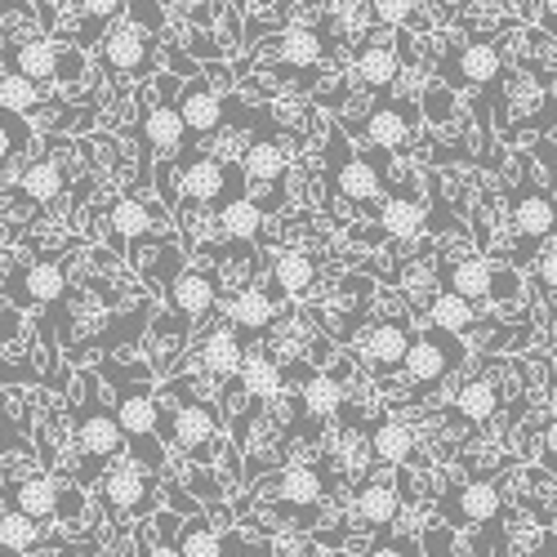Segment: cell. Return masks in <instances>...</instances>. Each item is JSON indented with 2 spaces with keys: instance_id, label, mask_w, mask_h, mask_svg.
Wrapping results in <instances>:
<instances>
[{
  "instance_id": "obj_35",
  "label": "cell",
  "mask_w": 557,
  "mask_h": 557,
  "mask_svg": "<svg viewBox=\"0 0 557 557\" xmlns=\"http://www.w3.org/2000/svg\"><path fill=\"white\" fill-rule=\"evenodd\" d=\"M276 495H282V504L312 508V504L321 499V473L308 469V463H295V469H286L282 482H276Z\"/></svg>"
},
{
  "instance_id": "obj_29",
  "label": "cell",
  "mask_w": 557,
  "mask_h": 557,
  "mask_svg": "<svg viewBox=\"0 0 557 557\" xmlns=\"http://www.w3.org/2000/svg\"><path fill=\"white\" fill-rule=\"evenodd\" d=\"M304 410L312 414V420H335L339 414V406H344V384H339V375H312L304 380Z\"/></svg>"
},
{
  "instance_id": "obj_16",
  "label": "cell",
  "mask_w": 557,
  "mask_h": 557,
  "mask_svg": "<svg viewBox=\"0 0 557 557\" xmlns=\"http://www.w3.org/2000/svg\"><path fill=\"white\" fill-rule=\"evenodd\" d=\"M352 513L366 527H393L397 513H401V495H397L393 482H366L352 499Z\"/></svg>"
},
{
  "instance_id": "obj_20",
  "label": "cell",
  "mask_w": 557,
  "mask_h": 557,
  "mask_svg": "<svg viewBox=\"0 0 557 557\" xmlns=\"http://www.w3.org/2000/svg\"><path fill=\"white\" fill-rule=\"evenodd\" d=\"M219 232L227 242H259L263 232V206L255 197H232L219 206Z\"/></svg>"
},
{
  "instance_id": "obj_3",
  "label": "cell",
  "mask_w": 557,
  "mask_h": 557,
  "mask_svg": "<svg viewBox=\"0 0 557 557\" xmlns=\"http://www.w3.org/2000/svg\"><path fill=\"white\" fill-rule=\"evenodd\" d=\"M214 437H219V410H214L210 401L188 397L183 406L170 410V442H174L178 450H188L193 459L210 455Z\"/></svg>"
},
{
  "instance_id": "obj_1",
  "label": "cell",
  "mask_w": 557,
  "mask_h": 557,
  "mask_svg": "<svg viewBox=\"0 0 557 557\" xmlns=\"http://www.w3.org/2000/svg\"><path fill=\"white\" fill-rule=\"evenodd\" d=\"M103 375L121 388V397H116V420H121L125 437L144 446L134 459H144L148 469H161V455H157V446H152V437H157V429H161V406L152 401V393H148L144 384H134V380L125 384L112 366H103ZM138 375H144V370H138Z\"/></svg>"
},
{
  "instance_id": "obj_11",
  "label": "cell",
  "mask_w": 557,
  "mask_h": 557,
  "mask_svg": "<svg viewBox=\"0 0 557 557\" xmlns=\"http://www.w3.org/2000/svg\"><path fill=\"white\" fill-rule=\"evenodd\" d=\"M59 504H63V486L54 478H45V473H27L18 482H10V508L23 518H54L59 513Z\"/></svg>"
},
{
  "instance_id": "obj_25",
  "label": "cell",
  "mask_w": 557,
  "mask_h": 557,
  "mask_svg": "<svg viewBox=\"0 0 557 557\" xmlns=\"http://www.w3.org/2000/svg\"><path fill=\"white\" fill-rule=\"evenodd\" d=\"M242 174L250 183H282L286 178V152L282 144H272V138H255L242 157Z\"/></svg>"
},
{
  "instance_id": "obj_5",
  "label": "cell",
  "mask_w": 557,
  "mask_h": 557,
  "mask_svg": "<svg viewBox=\"0 0 557 557\" xmlns=\"http://www.w3.org/2000/svg\"><path fill=\"white\" fill-rule=\"evenodd\" d=\"M76 446L85 459H116L121 446H125V429L116 420V410H103L99 401H89L81 414H76Z\"/></svg>"
},
{
  "instance_id": "obj_19",
  "label": "cell",
  "mask_w": 557,
  "mask_h": 557,
  "mask_svg": "<svg viewBox=\"0 0 557 557\" xmlns=\"http://www.w3.org/2000/svg\"><path fill=\"white\" fill-rule=\"evenodd\" d=\"M63 188H67V174H63V165H59L54 157L32 161V165L23 170V178H18V193H23L27 201H36V206L59 201V197H63Z\"/></svg>"
},
{
  "instance_id": "obj_6",
  "label": "cell",
  "mask_w": 557,
  "mask_h": 557,
  "mask_svg": "<svg viewBox=\"0 0 557 557\" xmlns=\"http://www.w3.org/2000/svg\"><path fill=\"white\" fill-rule=\"evenodd\" d=\"M103 495L108 504L116 508V513H144V508L152 504V473L144 459H116L112 473L103 478Z\"/></svg>"
},
{
  "instance_id": "obj_46",
  "label": "cell",
  "mask_w": 557,
  "mask_h": 557,
  "mask_svg": "<svg viewBox=\"0 0 557 557\" xmlns=\"http://www.w3.org/2000/svg\"><path fill=\"white\" fill-rule=\"evenodd\" d=\"M144 557H183V553H178V544H170V540H148V544H144Z\"/></svg>"
},
{
  "instance_id": "obj_36",
  "label": "cell",
  "mask_w": 557,
  "mask_h": 557,
  "mask_svg": "<svg viewBox=\"0 0 557 557\" xmlns=\"http://www.w3.org/2000/svg\"><path fill=\"white\" fill-rule=\"evenodd\" d=\"M339 188H344V197L348 201H375L380 197V170L370 165V161H361V157H352V161H344L339 165Z\"/></svg>"
},
{
  "instance_id": "obj_24",
  "label": "cell",
  "mask_w": 557,
  "mask_h": 557,
  "mask_svg": "<svg viewBox=\"0 0 557 557\" xmlns=\"http://www.w3.org/2000/svg\"><path fill=\"white\" fill-rule=\"evenodd\" d=\"M446 282H450V295L473 304V299H486L495 290V268L486 259H459V263H450Z\"/></svg>"
},
{
  "instance_id": "obj_51",
  "label": "cell",
  "mask_w": 557,
  "mask_h": 557,
  "mask_svg": "<svg viewBox=\"0 0 557 557\" xmlns=\"http://www.w3.org/2000/svg\"><path fill=\"white\" fill-rule=\"evenodd\" d=\"M0 557H18V553H5V548H0Z\"/></svg>"
},
{
  "instance_id": "obj_48",
  "label": "cell",
  "mask_w": 557,
  "mask_h": 557,
  "mask_svg": "<svg viewBox=\"0 0 557 557\" xmlns=\"http://www.w3.org/2000/svg\"><path fill=\"white\" fill-rule=\"evenodd\" d=\"M370 557H406V548H401V544H380Z\"/></svg>"
},
{
  "instance_id": "obj_17",
  "label": "cell",
  "mask_w": 557,
  "mask_h": 557,
  "mask_svg": "<svg viewBox=\"0 0 557 557\" xmlns=\"http://www.w3.org/2000/svg\"><path fill=\"white\" fill-rule=\"evenodd\" d=\"M63 295H67V268L59 259H40L23 272V286H18L23 304H59Z\"/></svg>"
},
{
  "instance_id": "obj_40",
  "label": "cell",
  "mask_w": 557,
  "mask_h": 557,
  "mask_svg": "<svg viewBox=\"0 0 557 557\" xmlns=\"http://www.w3.org/2000/svg\"><path fill=\"white\" fill-rule=\"evenodd\" d=\"M178 553L183 557H223V535L201 527V522H188L178 535Z\"/></svg>"
},
{
  "instance_id": "obj_39",
  "label": "cell",
  "mask_w": 557,
  "mask_h": 557,
  "mask_svg": "<svg viewBox=\"0 0 557 557\" xmlns=\"http://www.w3.org/2000/svg\"><path fill=\"white\" fill-rule=\"evenodd\" d=\"M36 103H40L36 81H27V76H18V72H5V76H0V112L23 116V112H32Z\"/></svg>"
},
{
  "instance_id": "obj_43",
  "label": "cell",
  "mask_w": 557,
  "mask_h": 557,
  "mask_svg": "<svg viewBox=\"0 0 557 557\" xmlns=\"http://www.w3.org/2000/svg\"><path fill=\"white\" fill-rule=\"evenodd\" d=\"M121 10H125V0H81V14L95 27L108 23V18H121Z\"/></svg>"
},
{
  "instance_id": "obj_23",
  "label": "cell",
  "mask_w": 557,
  "mask_h": 557,
  "mask_svg": "<svg viewBox=\"0 0 557 557\" xmlns=\"http://www.w3.org/2000/svg\"><path fill=\"white\" fill-rule=\"evenodd\" d=\"M397 76H401V59H397L393 45H366L361 59H357V81L366 89H380L384 95V89L397 85Z\"/></svg>"
},
{
  "instance_id": "obj_47",
  "label": "cell",
  "mask_w": 557,
  "mask_h": 557,
  "mask_svg": "<svg viewBox=\"0 0 557 557\" xmlns=\"http://www.w3.org/2000/svg\"><path fill=\"white\" fill-rule=\"evenodd\" d=\"M544 450L557 459V414H553V420H548V429H544Z\"/></svg>"
},
{
  "instance_id": "obj_26",
  "label": "cell",
  "mask_w": 557,
  "mask_h": 557,
  "mask_svg": "<svg viewBox=\"0 0 557 557\" xmlns=\"http://www.w3.org/2000/svg\"><path fill=\"white\" fill-rule=\"evenodd\" d=\"M380 227H384V237H393V242L420 237V232H424V206L414 197H393L380 210Z\"/></svg>"
},
{
  "instance_id": "obj_7",
  "label": "cell",
  "mask_w": 557,
  "mask_h": 557,
  "mask_svg": "<svg viewBox=\"0 0 557 557\" xmlns=\"http://www.w3.org/2000/svg\"><path fill=\"white\" fill-rule=\"evenodd\" d=\"M219 304V276L206 272V268H183L170 286V308L183 317V321H206Z\"/></svg>"
},
{
  "instance_id": "obj_42",
  "label": "cell",
  "mask_w": 557,
  "mask_h": 557,
  "mask_svg": "<svg viewBox=\"0 0 557 557\" xmlns=\"http://www.w3.org/2000/svg\"><path fill=\"white\" fill-rule=\"evenodd\" d=\"M23 144H27V125L18 129V121L10 112H0V165H5Z\"/></svg>"
},
{
  "instance_id": "obj_37",
  "label": "cell",
  "mask_w": 557,
  "mask_h": 557,
  "mask_svg": "<svg viewBox=\"0 0 557 557\" xmlns=\"http://www.w3.org/2000/svg\"><path fill=\"white\" fill-rule=\"evenodd\" d=\"M0 548L18 553V557L36 553V548H40V522L14 513V508H10V513H0Z\"/></svg>"
},
{
  "instance_id": "obj_38",
  "label": "cell",
  "mask_w": 557,
  "mask_h": 557,
  "mask_svg": "<svg viewBox=\"0 0 557 557\" xmlns=\"http://www.w3.org/2000/svg\"><path fill=\"white\" fill-rule=\"evenodd\" d=\"M459 72H463V81H473V85H491L499 76V50L491 40L463 45L459 50Z\"/></svg>"
},
{
  "instance_id": "obj_34",
  "label": "cell",
  "mask_w": 557,
  "mask_h": 557,
  "mask_svg": "<svg viewBox=\"0 0 557 557\" xmlns=\"http://www.w3.org/2000/svg\"><path fill=\"white\" fill-rule=\"evenodd\" d=\"M242 388L255 401L272 397L276 388H282V366H276L268 352H246V361H242Z\"/></svg>"
},
{
  "instance_id": "obj_8",
  "label": "cell",
  "mask_w": 557,
  "mask_h": 557,
  "mask_svg": "<svg viewBox=\"0 0 557 557\" xmlns=\"http://www.w3.org/2000/svg\"><path fill=\"white\" fill-rule=\"evenodd\" d=\"M174 108H178L183 125H188V134H197V138H210L223 125V99H219V89L206 85V81H188V85H183V95H178Z\"/></svg>"
},
{
  "instance_id": "obj_45",
  "label": "cell",
  "mask_w": 557,
  "mask_h": 557,
  "mask_svg": "<svg viewBox=\"0 0 557 557\" xmlns=\"http://www.w3.org/2000/svg\"><path fill=\"white\" fill-rule=\"evenodd\" d=\"M174 5H178L183 14H193V18L210 23V18H214V5H219V0H174Z\"/></svg>"
},
{
  "instance_id": "obj_44",
  "label": "cell",
  "mask_w": 557,
  "mask_h": 557,
  "mask_svg": "<svg viewBox=\"0 0 557 557\" xmlns=\"http://www.w3.org/2000/svg\"><path fill=\"white\" fill-rule=\"evenodd\" d=\"M535 272H540V282L557 295V242H548V246H544V255H540V268H535Z\"/></svg>"
},
{
  "instance_id": "obj_30",
  "label": "cell",
  "mask_w": 557,
  "mask_h": 557,
  "mask_svg": "<svg viewBox=\"0 0 557 557\" xmlns=\"http://www.w3.org/2000/svg\"><path fill=\"white\" fill-rule=\"evenodd\" d=\"M455 410L463 414L469 424H482V420H491V414L499 410V388H495V380H469V384H459V393H455Z\"/></svg>"
},
{
  "instance_id": "obj_21",
  "label": "cell",
  "mask_w": 557,
  "mask_h": 557,
  "mask_svg": "<svg viewBox=\"0 0 557 557\" xmlns=\"http://www.w3.org/2000/svg\"><path fill=\"white\" fill-rule=\"evenodd\" d=\"M242 361H246V348L232 331H214L206 344H201V370L214 380H232L242 375Z\"/></svg>"
},
{
  "instance_id": "obj_22",
  "label": "cell",
  "mask_w": 557,
  "mask_h": 557,
  "mask_svg": "<svg viewBox=\"0 0 557 557\" xmlns=\"http://www.w3.org/2000/svg\"><path fill=\"white\" fill-rule=\"evenodd\" d=\"M108 223H112V237L138 246V242L152 237V223H157V219H152V210L138 201V197H116L112 210H108Z\"/></svg>"
},
{
  "instance_id": "obj_10",
  "label": "cell",
  "mask_w": 557,
  "mask_h": 557,
  "mask_svg": "<svg viewBox=\"0 0 557 557\" xmlns=\"http://www.w3.org/2000/svg\"><path fill=\"white\" fill-rule=\"evenodd\" d=\"M414 116H420V112H414L410 103L384 99V103H375V112L366 116L361 134H366L375 148H384V152H401L406 138H410V129H414Z\"/></svg>"
},
{
  "instance_id": "obj_12",
  "label": "cell",
  "mask_w": 557,
  "mask_h": 557,
  "mask_svg": "<svg viewBox=\"0 0 557 557\" xmlns=\"http://www.w3.org/2000/svg\"><path fill=\"white\" fill-rule=\"evenodd\" d=\"M513 227H518V237H522V242H531V246L548 242V237H553V227H557L553 197L527 183V188L513 197Z\"/></svg>"
},
{
  "instance_id": "obj_9",
  "label": "cell",
  "mask_w": 557,
  "mask_h": 557,
  "mask_svg": "<svg viewBox=\"0 0 557 557\" xmlns=\"http://www.w3.org/2000/svg\"><path fill=\"white\" fill-rule=\"evenodd\" d=\"M450 339H455V335H442V331L414 335V344H410V352H406V361H401L406 380H410V384H437L446 370H450V361H455V352L446 348Z\"/></svg>"
},
{
  "instance_id": "obj_2",
  "label": "cell",
  "mask_w": 557,
  "mask_h": 557,
  "mask_svg": "<svg viewBox=\"0 0 557 557\" xmlns=\"http://www.w3.org/2000/svg\"><path fill=\"white\" fill-rule=\"evenodd\" d=\"M99 59L116 76H144V72H152V36H148V27H138L129 18L108 27Z\"/></svg>"
},
{
  "instance_id": "obj_28",
  "label": "cell",
  "mask_w": 557,
  "mask_h": 557,
  "mask_svg": "<svg viewBox=\"0 0 557 557\" xmlns=\"http://www.w3.org/2000/svg\"><path fill=\"white\" fill-rule=\"evenodd\" d=\"M459 518L463 522H473V527H486V522H495L499 518V508H504V495H499V486L495 482H469L459 491Z\"/></svg>"
},
{
  "instance_id": "obj_27",
  "label": "cell",
  "mask_w": 557,
  "mask_h": 557,
  "mask_svg": "<svg viewBox=\"0 0 557 557\" xmlns=\"http://www.w3.org/2000/svg\"><path fill=\"white\" fill-rule=\"evenodd\" d=\"M370 455H375L380 463L401 469V463L414 455V433L401 420H384V424H375V433H370Z\"/></svg>"
},
{
  "instance_id": "obj_4",
  "label": "cell",
  "mask_w": 557,
  "mask_h": 557,
  "mask_svg": "<svg viewBox=\"0 0 557 557\" xmlns=\"http://www.w3.org/2000/svg\"><path fill=\"white\" fill-rule=\"evenodd\" d=\"M232 183L237 178H232V170L219 157H193L178 174V193L193 206H223L232 197H242V193H232Z\"/></svg>"
},
{
  "instance_id": "obj_49",
  "label": "cell",
  "mask_w": 557,
  "mask_h": 557,
  "mask_svg": "<svg viewBox=\"0 0 557 557\" xmlns=\"http://www.w3.org/2000/svg\"><path fill=\"white\" fill-rule=\"evenodd\" d=\"M544 18H548V27H557V0H544Z\"/></svg>"
},
{
  "instance_id": "obj_31",
  "label": "cell",
  "mask_w": 557,
  "mask_h": 557,
  "mask_svg": "<svg viewBox=\"0 0 557 557\" xmlns=\"http://www.w3.org/2000/svg\"><path fill=\"white\" fill-rule=\"evenodd\" d=\"M282 63H295V67H312L326 59V40H321L317 27H286L282 32V45H276Z\"/></svg>"
},
{
  "instance_id": "obj_14",
  "label": "cell",
  "mask_w": 557,
  "mask_h": 557,
  "mask_svg": "<svg viewBox=\"0 0 557 557\" xmlns=\"http://www.w3.org/2000/svg\"><path fill=\"white\" fill-rule=\"evenodd\" d=\"M410 344H414V335L406 321H380V326H370V335H366V361L375 370H397L406 361Z\"/></svg>"
},
{
  "instance_id": "obj_33",
  "label": "cell",
  "mask_w": 557,
  "mask_h": 557,
  "mask_svg": "<svg viewBox=\"0 0 557 557\" xmlns=\"http://www.w3.org/2000/svg\"><path fill=\"white\" fill-rule=\"evenodd\" d=\"M272 282H276L282 295H304L317 282V263L308 255H299V250H286V255H276V263H272Z\"/></svg>"
},
{
  "instance_id": "obj_50",
  "label": "cell",
  "mask_w": 557,
  "mask_h": 557,
  "mask_svg": "<svg viewBox=\"0 0 557 557\" xmlns=\"http://www.w3.org/2000/svg\"><path fill=\"white\" fill-rule=\"evenodd\" d=\"M548 197H553V210H557V165H553V188H548Z\"/></svg>"
},
{
  "instance_id": "obj_13",
  "label": "cell",
  "mask_w": 557,
  "mask_h": 557,
  "mask_svg": "<svg viewBox=\"0 0 557 557\" xmlns=\"http://www.w3.org/2000/svg\"><path fill=\"white\" fill-rule=\"evenodd\" d=\"M276 312H282V304H276L272 290H263V286H242L237 295H232V304H227L232 326L246 331V335H263L276 321Z\"/></svg>"
},
{
  "instance_id": "obj_41",
  "label": "cell",
  "mask_w": 557,
  "mask_h": 557,
  "mask_svg": "<svg viewBox=\"0 0 557 557\" xmlns=\"http://www.w3.org/2000/svg\"><path fill=\"white\" fill-rule=\"evenodd\" d=\"M410 14H414V0H370V18H375L380 27H388V32L410 23Z\"/></svg>"
},
{
  "instance_id": "obj_18",
  "label": "cell",
  "mask_w": 557,
  "mask_h": 557,
  "mask_svg": "<svg viewBox=\"0 0 557 557\" xmlns=\"http://www.w3.org/2000/svg\"><path fill=\"white\" fill-rule=\"evenodd\" d=\"M144 138H148V152L152 157H170L183 148V138H188V125H183L178 108L174 103H157L148 116H144Z\"/></svg>"
},
{
  "instance_id": "obj_32",
  "label": "cell",
  "mask_w": 557,
  "mask_h": 557,
  "mask_svg": "<svg viewBox=\"0 0 557 557\" xmlns=\"http://www.w3.org/2000/svg\"><path fill=\"white\" fill-rule=\"evenodd\" d=\"M429 321H433V331H442V335H463V331H473L478 312H473L469 299H459V295L446 290V295H437L429 304Z\"/></svg>"
},
{
  "instance_id": "obj_15",
  "label": "cell",
  "mask_w": 557,
  "mask_h": 557,
  "mask_svg": "<svg viewBox=\"0 0 557 557\" xmlns=\"http://www.w3.org/2000/svg\"><path fill=\"white\" fill-rule=\"evenodd\" d=\"M10 63H14V72L18 76H27V81H54L59 72H63V50L50 40V36H32V40H23V45H14V54H10Z\"/></svg>"
}]
</instances>
